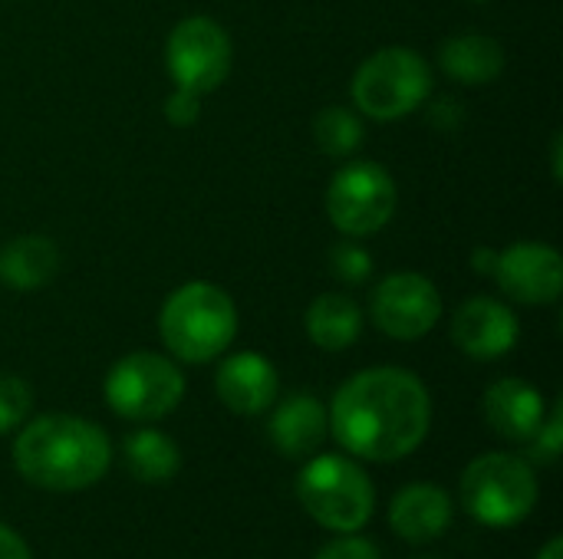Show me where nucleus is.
Here are the masks:
<instances>
[{"instance_id": "nucleus-9", "label": "nucleus", "mask_w": 563, "mask_h": 559, "mask_svg": "<svg viewBox=\"0 0 563 559\" xmlns=\"http://www.w3.org/2000/svg\"><path fill=\"white\" fill-rule=\"evenodd\" d=\"M231 36L211 16H185L165 43V66L178 89L214 92L231 72Z\"/></svg>"}, {"instance_id": "nucleus-20", "label": "nucleus", "mask_w": 563, "mask_h": 559, "mask_svg": "<svg viewBox=\"0 0 563 559\" xmlns=\"http://www.w3.org/2000/svg\"><path fill=\"white\" fill-rule=\"evenodd\" d=\"M125 465H129V474L135 481H145V484H162V481H172L181 468V455H178V445L162 435V432H152V428H142L135 435L125 438Z\"/></svg>"}, {"instance_id": "nucleus-21", "label": "nucleus", "mask_w": 563, "mask_h": 559, "mask_svg": "<svg viewBox=\"0 0 563 559\" xmlns=\"http://www.w3.org/2000/svg\"><path fill=\"white\" fill-rule=\"evenodd\" d=\"M363 119L343 105H330L313 119V138L317 148L330 158H350L363 145Z\"/></svg>"}, {"instance_id": "nucleus-15", "label": "nucleus", "mask_w": 563, "mask_h": 559, "mask_svg": "<svg viewBox=\"0 0 563 559\" xmlns=\"http://www.w3.org/2000/svg\"><path fill=\"white\" fill-rule=\"evenodd\" d=\"M389 524L409 544H429L452 524V501L439 484H409L393 497Z\"/></svg>"}, {"instance_id": "nucleus-2", "label": "nucleus", "mask_w": 563, "mask_h": 559, "mask_svg": "<svg viewBox=\"0 0 563 559\" xmlns=\"http://www.w3.org/2000/svg\"><path fill=\"white\" fill-rule=\"evenodd\" d=\"M109 435L76 415H40L13 445L16 471L43 491H82L109 471Z\"/></svg>"}, {"instance_id": "nucleus-10", "label": "nucleus", "mask_w": 563, "mask_h": 559, "mask_svg": "<svg viewBox=\"0 0 563 559\" xmlns=\"http://www.w3.org/2000/svg\"><path fill=\"white\" fill-rule=\"evenodd\" d=\"M369 316L379 333L399 343H416L435 329L442 320V297L435 283L422 273H389L379 280L373 300H369Z\"/></svg>"}, {"instance_id": "nucleus-23", "label": "nucleus", "mask_w": 563, "mask_h": 559, "mask_svg": "<svg viewBox=\"0 0 563 559\" xmlns=\"http://www.w3.org/2000/svg\"><path fill=\"white\" fill-rule=\"evenodd\" d=\"M330 267L333 273L343 280V283H363L369 273H373V257L366 247H360L356 241H340L333 250H330Z\"/></svg>"}, {"instance_id": "nucleus-17", "label": "nucleus", "mask_w": 563, "mask_h": 559, "mask_svg": "<svg viewBox=\"0 0 563 559\" xmlns=\"http://www.w3.org/2000/svg\"><path fill=\"white\" fill-rule=\"evenodd\" d=\"M327 425H330V415L323 402H317L313 395H290L287 402L277 405L271 418V441L284 455L303 458L320 448V441L327 438Z\"/></svg>"}, {"instance_id": "nucleus-24", "label": "nucleus", "mask_w": 563, "mask_h": 559, "mask_svg": "<svg viewBox=\"0 0 563 559\" xmlns=\"http://www.w3.org/2000/svg\"><path fill=\"white\" fill-rule=\"evenodd\" d=\"M561 448H563V405L558 402V405L551 409V418L544 415V422H541L538 435L531 438V455H534V458H541L544 465H554V461H558V455H561Z\"/></svg>"}, {"instance_id": "nucleus-16", "label": "nucleus", "mask_w": 563, "mask_h": 559, "mask_svg": "<svg viewBox=\"0 0 563 559\" xmlns=\"http://www.w3.org/2000/svg\"><path fill=\"white\" fill-rule=\"evenodd\" d=\"M439 63H442L445 76L462 82V86H488L505 72L508 53L495 36L459 33V36L442 43Z\"/></svg>"}, {"instance_id": "nucleus-8", "label": "nucleus", "mask_w": 563, "mask_h": 559, "mask_svg": "<svg viewBox=\"0 0 563 559\" xmlns=\"http://www.w3.org/2000/svg\"><path fill=\"white\" fill-rule=\"evenodd\" d=\"M399 204L393 175L376 161H353L340 168L327 188V217L346 237H369L383 231Z\"/></svg>"}, {"instance_id": "nucleus-30", "label": "nucleus", "mask_w": 563, "mask_h": 559, "mask_svg": "<svg viewBox=\"0 0 563 559\" xmlns=\"http://www.w3.org/2000/svg\"><path fill=\"white\" fill-rule=\"evenodd\" d=\"M475 3H485V0H475Z\"/></svg>"}, {"instance_id": "nucleus-19", "label": "nucleus", "mask_w": 563, "mask_h": 559, "mask_svg": "<svg viewBox=\"0 0 563 559\" xmlns=\"http://www.w3.org/2000/svg\"><path fill=\"white\" fill-rule=\"evenodd\" d=\"M363 333V310L346 293H320L307 310V336L323 353L350 349Z\"/></svg>"}, {"instance_id": "nucleus-13", "label": "nucleus", "mask_w": 563, "mask_h": 559, "mask_svg": "<svg viewBox=\"0 0 563 559\" xmlns=\"http://www.w3.org/2000/svg\"><path fill=\"white\" fill-rule=\"evenodd\" d=\"M214 389L234 415H261L274 405L280 379L274 362L261 353H234L221 362Z\"/></svg>"}, {"instance_id": "nucleus-26", "label": "nucleus", "mask_w": 563, "mask_h": 559, "mask_svg": "<svg viewBox=\"0 0 563 559\" xmlns=\"http://www.w3.org/2000/svg\"><path fill=\"white\" fill-rule=\"evenodd\" d=\"M313 559H383L376 554V547L373 544H366V540H356V537H346V540H333V544H327L320 554Z\"/></svg>"}, {"instance_id": "nucleus-14", "label": "nucleus", "mask_w": 563, "mask_h": 559, "mask_svg": "<svg viewBox=\"0 0 563 559\" xmlns=\"http://www.w3.org/2000/svg\"><path fill=\"white\" fill-rule=\"evenodd\" d=\"M485 422L495 435L515 445H528L544 422V395L525 379H501L485 392Z\"/></svg>"}, {"instance_id": "nucleus-28", "label": "nucleus", "mask_w": 563, "mask_h": 559, "mask_svg": "<svg viewBox=\"0 0 563 559\" xmlns=\"http://www.w3.org/2000/svg\"><path fill=\"white\" fill-rule=\"evenodd\" d=\"M495 264H498V250H492V247H478L472 254V270L478 277H492L495 273Z\"/></svg>"}, {"instance_id": "nucleus-1", "label": "nucleus", "mask_w": 563, "mask_h": 559, "mask_svg": "<svg viewBox=\"0 0 563 559\" xmlns=\"http://www.w3.org/2000/svg\"><path fill=\"white\" fill-rule=\"evenodd\" d=\"M432 425V399L419 376L383 366L340 385L330 405L333 438L356 458L399 461L412 455Z\"/></svg>"}, {"instance_id": "nucleus-5", "label": "nucleus", "mask_w": 563, "mask_h": 559, "mask_svg": "<svg viewBox=\"0 0 563 559\" xmlns=\"http://www.w3.org/2000/svg\"><path fill=\"white\" fill-rule=\"evenodd\" d=\"M297 497L303 511L327 530L353 534L373 517V481L343 455H320L297 474Z\"/></svg>"}, {"instance_id": "nucleus-3", "label": "nucleus", "mask_w": 563, "mask_h": 559, "mask_svg": "<svg viewBox=\"0 0 563 559\" xmlns=\"http://www.w3.org/2000/svg\"><path fill=\"white\" fill-rule=\"evenodd\" d=\"M158 333L175 359L195 366L211 362L234 343V300L208 280H191L165 300L158 313Z\"/></svg>"}, {"instance_id": "nucleus-6", "label": "nucleus", "mask_w": 563, "mask_h": 559, "mask_svg": "<svg viewBox=\"0 0 563 559\" xmlns=\"http://www.w3.org/2000/svg\"><path fill=\"white\" fill-rule=\"evenodd\" d=\"M462 504L485 527H515L538 504V478L518 455H482L462 474Z\"/></svg>"}, {"instance_id": "nucleus-22", "label": "nucleus", "mask_w": 563, "mask_h": 559, "mask_svg": "<svg viewBox=\"0 0 563 559\" xmlns=\"http://www.w3.org/2000/svg\"><path fill=\"white\" fill-rule=\"evenodd\" d=\"M33 405V392L20 376H0V435L16 428Z\"/></svg>"}, {"instance_id": "nucleus-12", "label": "nucleus", "mask_w": 563, "mask_h": 559, "mask_svg": "<svg viewBox=\"0 0 563 559\" xmlns=\"http://www.w3.org/2000/svg\"><path fill=\"white\" fill-rule=\"evenodd\" d=\"M452 339L465 356L488 362V359L508 356L518 346L521 323L511 313V306H505V303H498L492 297H475V300H465L455 310Z\"/></svg>"}, {"instance_id": "nucleus-25", "label": "nucleus", "mask_w": 563, "mask_h": 559, "mask_svg": "<svg viewBox=\"0 0 563 559\" xmlns=\"http://www.w3.org/2000/svg\"><path fill=\"white\" fill-rule=\"evenodd\" d=\"M198 115H201V96L175 86V92L165 99V119H168L172 125L185 128V125H195Z\"/></svg>"}, {"instance_id": "nucleus-11", "label": "nucleus", "mask_w": 563, "mask_h": 559, "mask_svg": "<svg viewBox=\"0 0 563 559\" xmlns=\"http://www.w3.org/2000/svg\"><path fill=\"white\" fill-rule=\"evenodd\" d=\"M495 283L505 297L525 306H548L558 303L563 290V257L538 241H521L498 250Z\"/></svg>"}, {"instance_id": "nucleus-18", "label": "nucleus", "mask_w": 563, "mask_h": 559, "mask_svg": "<svg viewBox=\"0 0 563 559\" xmlns=\"http://www.w3.org/2000/svg\"><path fill=\"white\" fill-rule=\"evenodd\" d=\"M59 270V250L46 234H20L0 247V280L13 290H40Z\"/></svg>"}, {"instance_id": "nucleus-7", "label": "nucleus", "mask_w": 563, "mask_h": 559, "mask_svg": "<svg viewBox=\"0 0 563 559\" xmlns=\"http://www.w3.org/2000/svg\"><path fill=\"white\" fill-rule=\"evenodd\" d=\"M185 376L158 353H129L106 376V402L129 422H158L178 409Z\"/></svg>"}, {"instance_id": "nucleus-29", "label": "nucleus", "mask_w": 563, "mask_h": 559, "mask_svg": "<svg viewBox=\"0 0 563 559\" xmlns=\"http://www.w3.org/2000/svg\"><path fill=\"white\" fill-rule=\"evenodd\" d=\"M563 557V540L561 537H554V540H548V547L538 554V559H561Z\"/></svg>"}, {"instance_id": "nucleus-4", "label": "nucleus", "mask_w": 563, "mask_h": 559, "mask_svg": "<svg viewBox=\"0 0 563 559\" xmlns=\"http://www.w3.org/2000/svg\"><path fill=\"white\" fill-rule=\"evenodd\" d=\"M350 92L363 115L396 122L426 105L432 96V69L422 53L409 46H386L363 59Z\"/></svg>"}, {"instance_id": "nucleus-27", "label": "nucleus", "mask_w": 563, "mask_h": 559, "mask_svg": "<svg viewBox=\"0 0 563 559\" xmlns=\"http://www.w3.org/2000/svg\"><path fill=\"white\" fill-rule=\"evenodd\" d=\"M0 559H33L23 537L16 530H10L7 524H0Z\"/></svg>"}]
</instances>
